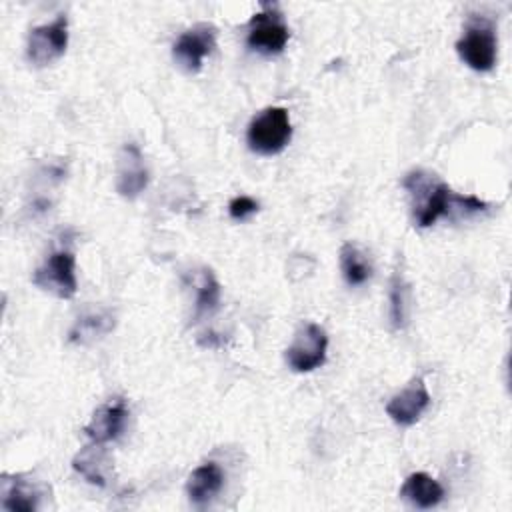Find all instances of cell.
Here are the masks:
<instances>
[{
    "mask_svg": "<svg viewBox=\"0 0 512 512\" xmlns=\"http://www.w3.org/2000/svg\"><path fill=\"white\" fill-rule=\"evenodd\" d=\"M404 188L412 196L414 206V222L420 228L432 226L438 218L450 216L452 212H458L460 216L484 212L488 204L474 194H454L448 184L436 180L432 174H426L422 170H414L406 174Z\"/></svg>",
    "mask_w": 512,
    "mask_h": 512,
    "instance_id": "cell-1",
    "label": "cell"
},
{
    "mask_svg": "<svg viewBox=\"0 0 512 512\" xmlns=\"http://www.w3.org/2000/svg\"><path fill=\"white\" fill-rule=\"evenodd\" d=\"M292 138V124L286 108L268 106L258 112L246 130V140L250 150L272 156L286 148Z\"/></svg>",
    "mask_w": 512,
    "mask_h": 512,
    "instance_id": "cell-2",
    "label": "cell"
},
{
    "mask_svg": "<svg viewBox=\"0 0 512 512\" xmlns=\"http://www.w3.org/2000/svg\"><path fill=\"white\" fill-rule=\"evenodd\" d=\"M456 52L466 66L476 72H488L496 64L498 42L494 26L486 18H474L468 22L462 38L456 42Z\"/></svg>",
    "mask_w": 512,
    "mask_h": 512,
    "instance_id": "cell-3",
    "label": "cell"
},
{
    "mask_svg": "<svg viewBox=\"0 0 512 512\" xmlns=\"http://www.w3.org/2000/svg\"><path fill=\"white\" fill-rule=\"evenodd\" d=\"M32 284L58 298H72L78 288L76 258L70 250L52 252L32 274Z\"/></svg>",
    "mask_w": 512,
    "mask_h": 512,
    "instance_id": "cell-4",
    "label": "cell"
},
{
    "mask_svg": "<svg viewBox=\"0 0 512 512\" xmlns=\"http://www.w3.org/2000/svg\"><path fill=\"white\" fill-rule=\"evenodd\" d=\"M288 38L290 30L274 4H262V12L254 14L248 22L246 42L260 54H280L288 44Z\"/></svg>",
    "mask_w": 512,
    "mask_h": 512,
    "instance_id": "cell-5",
    "label": "cell"
},
{
    "mask_svg": "<svg viewBox=\"0 0 512 512\" xmlns=\"http://www.w3.org/2000/svg\"><path fill=\"white\" fill-rule=\"evenodd\" d=\"M326 350L328 336L324 328L306 322L296 330L292 344L286 348V362L294 372H312L324 364Z\"/></svg>",
    "mask_w": 512,
    "mask_h": 512,
    "instance_id": "cell-6",
    "label": "cell"
},
{
    "mask_svg": "<svg viewBox=\"0 0 512 512\" xmlns=\"http://www.w3.org/2000/svg\"><path fill=\"white\" fill-rule=\"evenodd\" d=\"M68 46V18L58 14L50 24H42L30 30L26 44V58L34 66H48L58 60Z\"/></svg>",
    "mask_w": 512,
    "mask_h": 512,
    "instance_id": "cell-7",
    "label": "cell"
},
{
    "mask_svg": "<svg viewBox=\"0 0 512 512\" xmlns=\"http://www.w3.org/2000/svg\"><path fill=\"white\" fill-rule=\"evenodd\" d=\"M216 48V28L208 22H200L184 30L172 46L174 60L186 72H198L206 56Z\"/></svg>",
    "mask_w": 512,
    "mask_h": 512,
    "instance_id": "cell-8",
    "label": "cell"
},
{
    "mask_svg": "<svg viewBox=\"0 0 512 512\" xmlns=\"http://www.w3.org/2000/svg\"><path fill=\"white\" fill-rule=\"evenodd\" d=\"M148 184V170L140 148L130 142L124 144L116 164V190L124 198H136Z\"/></svg>",
    "mask_w": 512,
    "mask_h": 512,
    "instance_id": "cell-9",
    "label": "cell"
},
{
    "mask_svg": "<svg viewBox=\"0 0 512 512\" xmlns=\"http://www.w3.org/2000/svg\"><path fill=\"white\" fill-rule=\"evenodd\" d=\"M430 406V394L422 378H416L400 394L392 396L386 404V414L400 426H412Z\"/></svg>",
    "mask_w": 512,
    "mask_h": 512,
    "instance_id": "cell-10",
    "label": "cell"
},
{
    "mask_svg": "<svg viewBox=\"0 0 512 512\" xmlns=\"http://www.w3.org/2000/svg\"><path fill=\"white\" fill-rule=\"evenodd\" d=\"M126 418H128L126 400L114 398V400L102 404L94 412L92 420L84 426V434L96 444H106L120 436V432L124 430Z\"/></svg>",
    "mask_w": 512,
    "mask_h": 512,
    "instance_id": "cell-11",
    "label": "cell"
},
{
    "mask_svg": "<svg viewBox=\"0 0 512 512\" xmlns=\"http://www.w3.org/2000/svg\"><path fill=\"white\" fill-rule=\"evenodd\" d=\"M224 486V472L216 462H204L194 468L186 480V494L192 504H208Z\"/></svg>",
    "mask_w": 512,
    "mask_h": 512,
    "instance_id": "cell-12",
    "label": "cell"
},
{
    "mask_svg": "<svg viewBox=\"0 0 512 512\" xmlns=\"http://www.w3.org/2000/svg\"><path fill=\"white\" fill-rule=\"evenodd\" d=\"M400 496L404 500H408L410 504L426 510V508H434L442 502L444 488L440 486L438 480H434L426 472H414L404 480V484L400 488Z\"/></svg>",
    "mask_w": 512,
    "mask_h": 512,
    "instance_id": "cell-13",
    "label": "cell"
},
{
    "mask_svg": "<svg viewBox=\"0 0 512 512\" xmlns=\"http://www.w3.org/2000/svg\"><path fill=\"white\" fill-rule=\"evenodd\" d=\"M388 302H390L392 328L404 330L408 324V314H410V286H408L402 270H394V274L390 278Z\"/></svg>",
    "mask_w": 512,
    "mask_h": 512,
    "instance_id": "cell-14",
    "label": "cell"
},
{
    "mask_svg": "<svg viewBox=\"0 0 512 512\" xmlns=\"http://www.w3.org/2000/svg\"><path fill=\"white\" fill-rule=\"evenodd\" d=\"M340 268H342L344 280L350 286H360L372 276L370 258L352 242H346L340 248Z\"/></svg>",
    "mask_w": 512,
    "mask_h": 512,
    "instance_id": "cell-15",
    "label": "cell"
},
{
    "mask_svg": "<svg viewBox=\"0 0 512 512\" xmlns=\"http://www.w3.org/2000/svg\"><path fill=\"white\" fill-rule=\"evenodd\" d=\"M114 328V318L106 312H90L84 314L76 320V324L72 326L68 340L76 342V344H86L94 338H100L104 334H108Z\"/></svg>",
    "mask_w": 512,
    "mask_h": 512,
    "instance_id": "cell-16",
    "label": "cell"
},
{
    "mask_svg": "<svg viewBox=\"0 0 512 512\" xmlns=\"http://www.w3.org/2000/svg\"><path fill=\"white\" fill-rule=\"evenodd\" d=\"M104 464H106V454L102 450V444H96V442H92V446L84 448L72 460V468L80 472L90 484H96V486H106Z\"/></svg>",
    "mask_w": 512,
    "mask_h": 512,
    "instance_id": "cell-17",
    "label": "cell"
},
{
    "mask_svg": "<svg viewBox=\"0 0 512 512\" xmlns=\"http://www.w3.org/2000/svg\"><path fill=\"white\" fill-rule=\"evenodd\" d=\"M38 490L34 488V484L22 480V476H14V480H10L4 488V502L2 508L4 510H36L38 508Z\"/></svg>",
    "mask_w": 512,
    "mask_h": 512,
    "instance_id": "cell-18",
    "label": "cell"
},
{
    "mask_svg": "<svg viewBox=\"0 0 512 512\" xmlns=\"http://www.w3.org/2000/svg\"><path fill=\"white\" fill-rule=\"evenodd\" d=\"M220 302V284L210 268H202L196 280V316L214 312Z\"/></svg>",
    "mask_w": 512,
    "mask_h": 512,
    "instance_id": "cell-19",
    "label": "cell"
},
{
    "mask_svg": "<svg viewBox=\"0 0 512 512\" xmlns=\"http://www.w3.org/2000/svg\"><path fill=\"white\" fill-rule=\"evenodd\" d=\"M228 212L234 220H246L254 212H258V202L250 196H236L228 204Z\"/></svg>",
    "mask_w": 512,
    "mask_h": 512,
    "instance_id": "cell-20",
    "label": "cell"
}]
</instances>
